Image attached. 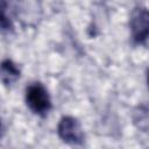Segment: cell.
<instances>
[{
    "label": "cell",
    "instance_id": "6",
    "mask_svg": "<svg viewBox=\"0 0 149 149\" xmlns=\"http://www.w3.org/2000/svg\"><path fill=\"white\" fill-rule=\"evenodd\" d=\"M147 83H148V87H149V70L147 72Z\"/></svg>",
    "mask_w": 149,
    "mask_h": 149
},
{
    "label": "cell",
    "instance_id": "1",
    "mask_svg": "<svg viewBox=\"0 0 149 149\" xmlns=\"http://www.w3.org/2000/svg\"><path fill=\"white\" fill-rule=\"evenodd\" d=\"M24 100L28 108L38 116H45L51 109V99L48 90L40 81L31 83L27 86Z\"/></svg>",
    "mask_w": 149,
    "mask_h": 149
},
{
    "label": "cell",
    "instance_id": "2",
    "mask_svg": "<svg viewBox=\"0 0 149 149\" xmlns=\"http://www.w3.org/2000/svg\"><path fill=\"white\" fill-rule=\"evenodd\" d=\"M57 133L62 141L69 144H81L85 139V134L80 122L76 118L70 115L63 116L59 120L57 126Z\"/></svg>",
    "mask_w": 149,
    "mask_h": 149
},
{
    "label": "cell",
    "instance_id": "4",
    "mask_svg": "<svg viewBox=\"0 0 149 149\" xmlns=\"http://www.w3.org/2000/svg\"><path fill=\"white\" fill-rule=\"evenodd\" d=\"M21 76V71L12 59H3L1 63V80L5 86L13 85Z\"/></svg>",
    "mask_w": 149,
    "mask_h": 149
},
{
    "label": "cell",
    "instance_id": "3",
    "mask_svg": "<svg viewBox=\"0 0 149 149\" xmlns=\"http://www.w3.org/2000/svg\"><path fill=\"white\" fill-rule=\"evenodd\" d=\"M130 31L134 42L142 44L149 31V12L146 8H136L130 16Z\"/></svg>",
    "mask_w": 149,
    "mask_h": 149
},
{
    "label": "cell",
    "instance_id": "5",
    "mask_svg": "<svg viewBox=\"0 0 149 149\" xmlns=\"http://www.w3.org/2000/svg\"><path fill=\"white\" fill-rule=\"evenodd\" d=\"M134 122L135 125L144 130V132H148L149 130V107L146 106V105H141L139 106L135 112H134Z\"/></svg>",
    "mask_w": 149,
    "mask_h": 149
}]
</instances>
